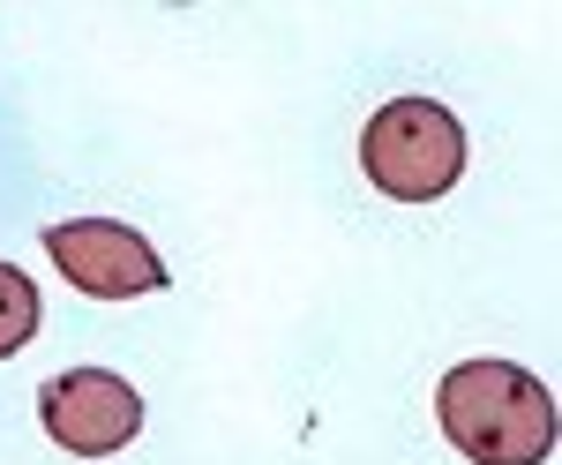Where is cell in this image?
<instances>
[{
	"instance_id": "cell-3",
	"label": "cell",
	"mask_w": 562,
	"mask_h": 465,
	"mask_svg": "<svg viewBox=\"0 0 562 465\" xmlns=\"http://www.w3.org/2000/svg\"><path fill=\"white\" fill-rule=\"evenodd\" d=\"M45 255L60 263L68 286H83L90 300H135L166 286V263L158 248L135 233V225H113V218H68V225H45Z\"/></svg>"
},
{
	"instance_id": "cell-4",
	"label": "cell",
	"mask_w": 562,
	"mask_h": 465,
	"mask_svg": "<svg viewBox=\"0 0 562 465\" xmlns=\"http://www.w3.org/2000/svg\"><path fill=\"white\" fill-rule=\"evenodd\" d=\"M38 421L60 451L113 458L121 443H135V428H143V398L113 368H68V376H53L38 390Z\"/></svg>"
},
{
	"instance_id": "cell-1",
	"label": "cell",
	"mask_w": 562,
	"mask_h": 465,
	"mask_svg": "<svg viewBox=\"0 0 562 465\" xmlns=\"http://www.w3.org/2000/svg\"><path fill=\"white\" fill-rule=\"evenodd\" d=\"M435 421L473 465H548L555 390L510 361H465L435 383Z\"/></svg>"
},
{
	"instance_id": "cell-5",
	"label": "cell",
	"mask_w": 562,
	"mask_h": 465,
	"mask_svg": "<svg viewBox=\"0 0 562 465\" xmlns=\"http://www.w3.org/2000/svg\"><path fill=\"white\" fill-rule=\"evenodd\" d=\"M31 339H38V286L15 263H0V361L23 353Z\"/></svg>"
},
{
	"instance_id": "cell-2",
	"label": "cell",
	"mask_w": 562,
	"mask_h": 465,
	"mask_svg": "<svg viewBox=\"0 0 562 465\" xmlns=\"http://www.w3.org/2000/svg\"><path fill=\"white\" fill-rule=\"evenodd\" d=\"M360 173L397 203H435L465 173V128L435 98H390L360 128Z\"/></svg>"
}]
</instances>
